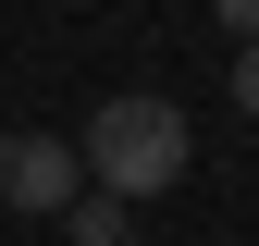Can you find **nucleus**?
<instances>
[{
  "label": "nucleus",
  "instance_id": "obj_1",
  "mask_svg": "<svg viewBox=\"0 0 259 246\" xmlns=\"http://www.w3.org/2000/svg\"><path fill=\"white\" fill-rule=\"evenodd\" d=\"M87 184H111V197H160V184H185V160H198V136H185L173 99H99V123L74 136Z\"/></svg>",
  "mask_w": 259,
  "mask_h": 246
},
{
  "label": "nucleus",
  "instance_id": "obj_2",
  "mask_svg": "<svg viewBox=\"0 0 259 246\" xmlns=\"http://www.w3.org/2000/svg\"><path fill=\"white\" fill-rule=\"evenodd\" d=\"M74 184H87L74 136H37V123H25V136H0V209H62Z\"/></svg>",
  "mask_w": 259,
  "mask_h": 246
},
{
  "label": "nucleus",
  "instance_id": "obj_3",
  "mask_svg": "<svg viewBox=\"0 0 259 246\" xmlns=\"http://www.w3.org/2000/svg\"><path fill=\"white\" fill-rule=\"evenodd\" d=\"M222 86H235V111L259 123V37H235V74H222Z\"/></svg>",
  "mask_w": 259,
  "mask_h": 246
},
{
  "label": "nucleus",
  "instance_id": "obj_4",
  "mask_svg": "<svg viewBox=\"0 0 259 246\" xmlns=\"http://www.w3.org/2000/svg\"><path fill=\"white\" fill-rule=\"evenodd\" d=\"M222 13V37H259V0H210Z\"/></svg>",
  "mask_w": 259,
  "mask_h": 246
}]
</instances>
